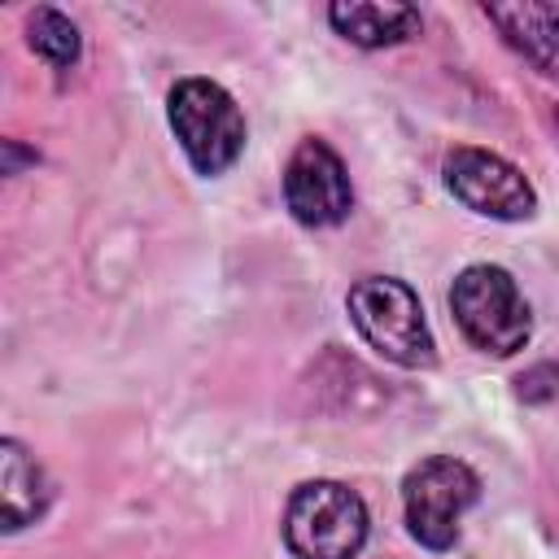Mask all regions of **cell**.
Wrapping results in <instances>:
<instances>
[{"mask_svg":"<svg viewBox=\"0 0 559 559\" xmlns=\"http://www.w3.org/2000/svg\"><path fill=\"white\" fill-rule=\"evenodd\" d=\"M345 310H349V323L358 328V336L380 358H389L406 371L437 362V341H432V328H428L424 306L411 284H402L393 275H367L349 288Z\"/></svg>","mask_w":559,"mask_h":559,"instance_id":"1","label":"cell"},{"mask_svg":"<svg viewBox=\"0 0 559 559\" xmlns=\"http://www.w3.org/2000/svg\"><path fill=\"white\" fill-rule=\"evenodd\" d=\"M450 310H454L459 332L493 358H511L533 336V310L520 284L511 280V271L489 266V262H472L454 275Z\"/></svg>","mask_w":559,"mask_h":559,"instance_id":"3","label":"cell"},{"mask_svg":"<svg viewBox=\"0 0 559 559\" xmlns=\"http://www.w3.org/2000/svg\"><path fill=\"white\" fill-rule=\"evenodd\" d=\"M166 118L192 170L205 179L223 175L245 153V114L231 100V92L218 87L214 79H179L166 96Z\"/></svg>","mask_w":559,"mask_h":559,"instance_id":"2","label":"cell"},{"mask_svg":"<svg viewBox=\"0 0 559 559\" xmlns=\"http://www.w3.org/2000/svg\"><path fill=\"white\" fill-rule=\"evenodd\" d=\"M441 175L454 201H463L472 214H485L498 223H524L537 214V192L524 179V170L489 148H472V144L450 148L441 162Z\"/></svg>","mask_w":559,"mask_h":559,"instance_id":"6","label":"cell"},{"mask_svg":"<svg viewBox=\"0 0 559 559\" xmlns=\"http://www.w3.org/2000/svg\"><path fill=\"white\" fill-rule=\"evenodd\" d=\"M284 205L301 227H336L349 218L354 210L349 170L328 140L306 135L293 148L284 166Z\"/></svg>","mask_w":559,"mask_h":559,"instance_id":"7","label":"cell"},{"mask_svg":"<svg viewBox=\"0 0 559 559\" xmlns=\"http://www.w3.org/2000/svg\"><path fill=\"white\" fill-rule=\"evenodd\" d=\"M485 17L546 79H559V9H550V4H485Z\"/></svg>","mask_w":559,"mask_h":559,"instance_id":"10","label":"cell"},{"mask_svg":"<svg viewBox=\"0 0 559 559\" xmlns=\"http://www.w3.org/2000/svg\"><path fill=\"white\" fill-rule=\"evenodd\" d=\"M476 498H480V476L463 459L454 454L419 459L402 480V511L411 537L428 550H450Z\"/></svg>","mask_w":559,"mask_h":559,"instance_id":"5","label":"cell"},{"mask_svg":"<svg viewBox=\"0 0 559 559\" xmlns=\"http://www.w3.org/2000/svg\"><path fill=\"white\" fill-rule=\"evenodd\" d=\"M367 528V502L341 480H306L288 493L284 542L297 559H354Z\"/></svg>","mask_w":559,"mask_h":559,"instance_id":"4","label":"cell"},{"mask_svg":"<svg viewBox=\"0 0 559 559\" xmlns=\"http://www.w3.org/2000/svg\"><path fill=\"white\" fill-rule=\"evenodd\" d=\"M328 22L341 39L358 48H389L411 35H419L424 17L415 4H380V0H341L328 9Z\"/></svg>","mask_w":559,"mask_h":559,"instance_id":"9","label":"cell"},{"mask_svg":"<svg viewBox=\"0 0 559 559\" xmlns=\"http://www.w3.org/2000/svg\"><path fill=\"white\" fill-rule=\"evenodd\" d=\"M515 393H520L524 402H546V397H555V393H559V367H550V362L528 367V371L515 380Z\"/></svg>","mask_w":559,"mask_h":559,"instance_id":"12","label":"cell"},{"mask_svg":"<svg viewBox=\"0 0 559 559\" xmlns=\"http://www.w3.org/2000/svg\"><path fill=\"white\" fill-rule=\"evenodd\" d=\"M26 39L31 48L52 66V70H70L83 52V39H79V26L61 13V9H35L31 22H26Z\"/></svg>","mask_w":559,"mask_h":559,"instance_id":"11","label":"cell"},{"mask_svg":"<svg viewBox=\"0 0 559 559\" xmlns=\"http://www.w3.org/2000/svg\"><path fill=\"white\" fill-rule=\"evenodd\" d=\"M0 502H4V533H17V528L35 524L52 502L48 472L13 437L0 441Z\"/></svg>","mask_w":559,"mask_h":559,"instance_id":"8","label":"cell"}]
</instances>
